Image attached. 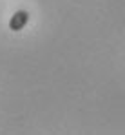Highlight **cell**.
Masks as SVG:
<instances>
[{
  "label": "cell",
  "mask_w": 125,
  "mask_h": 135,
  "mask_svg": "<svg viewBox=\"0 0 125 135\" xmlns=\"http://www.w3.org/2000/svg\"><path fill=\"white\" fill-rule=\"evenodd\" d=\"M29 22V13L25 11V9H18L13 17H11V20H9V29L11 31H20L25 27V24Z\"/></svg>",
  "instance_id": "cell-1"
}]
</instances>
